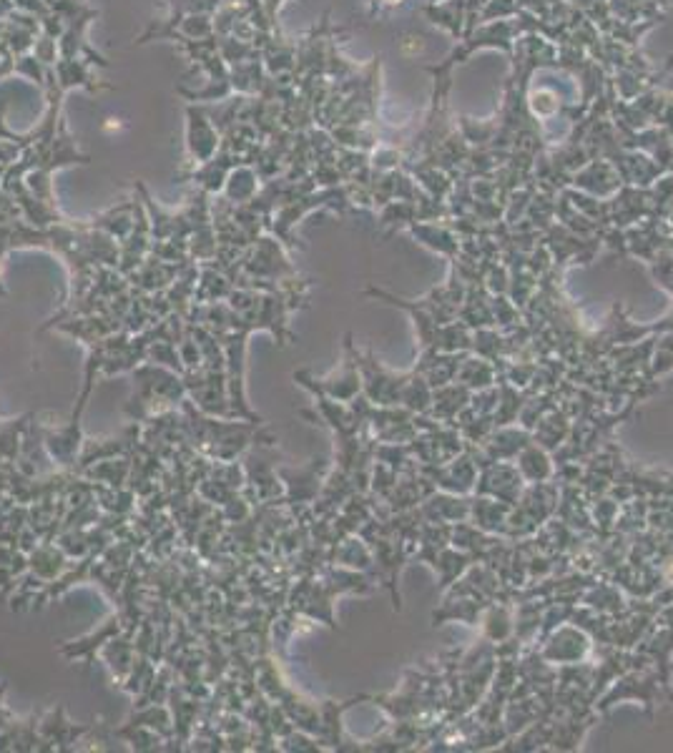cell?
I'll list each match as a JSON object with an SVG mask.
<instances>
[{"mask_svg": "<svg viewBox=\"0 0 673 753\" xmlns=\"http://www.w3.org/2000/svg\"><path fill=\"white\" fill-rule=\"evenodd\" d=\"M134 377V395L126 402L124 412L134 422L144 425V422L154 420V417L174 412L184 405L186 385L184 374L174 372L161 364L144 362L131 372Z\"/></svg>", "mask_w": 673, "mask_h": 753, "instance_id": "cell-1", "label": "cell"}, {"mask_svg": "<svg viewBox=\"0 0 673 753\" xmlns=\"http://www.w3.org/2000/svg\"><path fill=\"white\" fill-rule=\"evenodd\" d=\"M96 723H76L66 716V708L56 706L38 718V751H71L96 733Z\"/></svg>", "mask_w": 673, "mask_h": 753, "instance_id": "cell-2", "label": "cell"}, {"mask_svg": "<svg viewBox=\"0 0 673 753\" xmlns=\"http://www.w3.org/2000/svg\"><path fill=\"white\" fill-rule=\"evenodd\" d=\"M81 420L83 412L73 410L71 420H68L66 425H46V422H41L43 447H46L48 457H51V462L58 470L76 472L78 457H81L83 447Z\"/></svg>", "mask_w": 673, "mask_h": 753, "instance_id": "cell-3", "label": "cell"}, {"mask_svg": "<svg viewBox=\"0 0 673 753\" xmlns=\"http://www.w3.org/2000/svg\"><path fill=\"white\" fill-rule=\"evenodd\" d=\"M98 656H101L103 663L111 668L116 683L121 686V683L129 678L136 661V628H129V631L119 633V636L108 638L101 646V651H98Z\"/></svg>", "mask_w": 673, "mask_h": 753, "instance_id": "cell-4", "label": "cell"}, {"mask_svg": "<svg viewBox=\"0 0 673 753\" xmlns=\"http://www.w3.org/2000/svg\"><path fill=\"white\" fill-rule=\"evenodd\" d=\"M390 3H397V0H390Z\"/></svg>", "mask_w": 673, "mask_h": 753, "instance_id": "cell-5", "label": "cell"}]
</instances>
